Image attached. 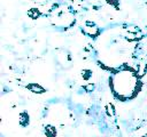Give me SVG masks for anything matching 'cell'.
<instances>
[{
  "label": "cell",
  "mask_w": 147,
  "mask_h": 137,
  "mask_svg": "<svg viewBox=\"0 0 147 137\" xmlns=\"http://www.w3.org/2000/svg\"><path fill=\"white\" fill-rule=\"evenodd\" d=\"M25 88L32 92V94H37V95H42L47 91V89L45 87H42L40 83L38 82H29L28 84H25Z\"/></svg>",
  "instance_id": "6da1fadb"
},
{
  "label": "cell",
  "mask_w": 147,
  "mask_h": 137,
  "mask_svg": "<svg viewBox=\"0 0 147 137\" xmlns=\"http://www.w3.org/2000/svg\"><path fill=\"white\" fill-rule=\"evenodd\" d=\"M18 123L22 128H26L30 124V114L26 111H22L18 113Z\"/></svg>",
  "instance_id": "7a4b0ae2"
},
{
  "label": "cell",
  "mask_w": 147,
  "mask_h": 137,
  "mask_svg": "<svg viewBox=\"0 0 147 137\" xmlns=\"http://www.w3.org/2000/svg\"><path fill=\"white\" fill-rule=\"evenodd\" d=\"M26 15H28V17H29V18H31V19H33V21H34V19L40 18L44 14H42V11H41L39 8H37V7H32V8L28 9Z\"/></svg>",
  "instance_id": "3957f363"
},
{
  "label": "cell",
  "mask_w": 147,
  "mask_h": 137,
  "mask_svg": "<svg viewBox=\"0 0 147 137\" xmlns=\"http://www.w3.org/2000/svg\"><path fill=\"white\" fill-rule=\"evenodd\" d=\"M84 32L88 35V37H91V38H96L99 34H100V30H99V27L95 25V26H84Z\"/></svg>",
  "instance_id": "277c9868"
},
{
  "label": "cell",
  "mask_w": 147,
  "mask_h": 137,
  "mask_svg": "<svg viewBox=\"0 0 147 137\" xmlns=\"http://www.w3.org/2000/svg\"><path fill=\"white\" fill-rule=\"evenodd\" d=\"M44 134L46 137H56L57 136V129L53 124H46L44 127Z\"/></svg>",
  "instance_id": "5b68a950"
},
{
  "label": "cell",
  "mask_w": 147,
  "mask_h": 137,
  "mask_svg": "<svg viewBox=\"0 0 147 137\" xmlns=\"http://www.w3.org/2000/svg\"><path fill=\"white\" fill-rule=\"evenodd\" d=\"M80 75H82L83 80L88 81V80L92 78V75H93V71L90 70V68H83L82 72H80Z\"/></svg>",
  "instance_id": "8992f818"
},
{
  "label": "cell",
  "mask_w": 147,
  "mask_h": 137,
  "mask_svg": "<svg viewBox=\"0 0 147 137\" xmlns=\"http://www.w3.org/2000/svg\"><path fill=\"white\" fill-rule=\"evenodd\" d=\"M106 112L109 116H114L116 114V110H115V106L111 104V103H108L106 105Z\"/></svg>",
  "instance_id": "52a82bcc"
},
{
  "label": "cell",
  "mask_w": 147,
  "mask_h": 137,
  "mask_svg": "<svg viewBox=\"0 0 147 137\" xmlns=\"http://www.w3.org/2000/svg\"><path fill=\"white\" fill-rule=\"evenodd\" d=\"M106 2L110 7H113L115 10H119V8H121V1L119 0H106Z\"/></svg>",
  "instance_id": "ba28073f"
},
{
  "label": "cell",
  "mask_w": 147,
  "mask_h": 137,
  "mask_svg": "<svg viewBox=\"0 0 147 137\" xmlns=\"http://www.w3.org/2000/svg\"><path fill=\"white\" fill-rule=\"evenodd\" d=\"M94 88H95V84L92 83V82H90V83H87V84L84 86V89H85L86 92H91V91H93Z\"/></svg>",
  "instance_id": "9c48e42d"
},
{
  "label": "cell",
  "mask_w": 147,
  "mask_h": 137,
  "mask_svg": "<svg viewBox=\"0 0 147 137\" xmlns=\"http://www.w3.org/2000/svg\"><path fill=\"white\" fill-rule=\"evenodd\" d=\"M127 31H129L130 33H138V32L140 31V29H139L138 26H134V25H130V26H127Z\"/></svg>",
  "instance_id": "30bf717a"
},
{
  "label": "cell",
  "mask_w": 147,
  "mask_h": 137,
  "mask_svg": "<svg viewBox=\"0 0 147 137\" xmlns=\"http://www.w3.org/2000/svg\"><path fill=\"white\" fill-rule=\"evenodd\" d=\"M85 25L86 26H95V23L94 22H91V21H86L85 22Z\"/></svg>",
  "instance_id": "8fae6325"
},
{
  "label": "cell",
  "mask_w": 147,
  "mask_h": 137,
  "mask_svg": "<svg viewBox=\"0 0 147 137\" xmlns=\"http://www.w3.org/2000/svg\"><path fill=\"white\" fill-rule=\"evenodd\" d=\"M141 137H147V136H146V135H145V136H141Z\"/></svg>",
  "instance_id": "7c38bea8"
},
{
  "label": "cell",
  "mask_w": 147,
  "mask_h": 137,
  "mask_svg": "<svg viewBox=\"0 0 147 137\" xmlns=\"http://www.w3.org/2000/svg\"><path fill=\"white\" fill-rule=\"evenodd\" d=\"M146 136H147V131H146Z\"/></svg>",
  "instance_id": "4fadbf2b"
}]
</instances>
